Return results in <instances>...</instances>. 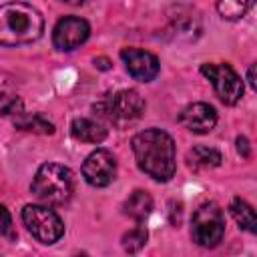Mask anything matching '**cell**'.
Segmentation results:
<instances>
[{
  "mask_svg": "<svg viewBox=\"0 0 257 257\" xmlns=\"http://www.w3.org/2000/svg\"><path fill=\"white\" fill-rule=\"evenodd\" d=\"M22 110V100L16 94L0 92V114L2 116H14Z\"/></svg>",
  "mask_w": 257,
  "mask_h": 257,
  "instance_id": "obj_20",
  "label": "cell"
},
{
  "mask_svg": "<svg viewBox=\"0 0 257 257\" xmlns=\"http://www.w3.org/2000/svg\"><path fill=\"white\" fill-rule=\"evenodd\" d=\"M92 110L94 114H98V118H104L106 122H112V124L131 122L141 118V114L145 112V100L137 90L124 88L94 102Z\"/></svg>",
  "mask_w": 257,
  "mask_h": 257,
  "instance_id": "obj_4",
  "label": "cell"
},
{
  "mask_svg": "<svg viewBox=\"0 0 257 257\" xmlns=\"http://www.w3.org/2000/svg\"><path fill=\"white\" fill-rule=\"evenodd\" d=\"M58 2H64V4H70V6H84L88 0H58Z\"/></svg>",
  "mask_w": 257,
  "mask_h": 257,
  "instance_id": "obj_25",
  "label": "cell"
},
{
  "mask_svg": "<svg viewBox=\"0 0 257 257\" xmlns=\"http://www.w3.org/2000/svg\"><path fill=\"white\" fill-rule=\"evenodd\" d=\"M179 122L195 135H207L217 124V110L207 102H193L181 110Z\"/></svg>",
  "mask_w": 257,
  "mask_h": 257,
  "instance_id": "obj_11",
  "label": "cell"
},
{
  "mask_svg": "<svg viewBox=\"0 0 257 257\" xmlns=\"http://www.w3.org/2000/svg\"><path fill=\"white\" fill-rule=\"evenodd\" d=\"M70 133L76 141L80 143H92L98 145L106 139V128L102 122L94 120V118H86V116H78L72 120L70 124Z\"/></svg>",
  "mask_w": 257,
  "mask_h": 257,
  "instance_id": "obj_12",
  "label": "cell"
},
{
  "mask_svg": "<svg viewBox=\"0 0 257 257\" xmlns=\"http://www.w3.org/2000/svg\"><path fill=\"white\" fill-rule=\"evenodd\" d=\"M133 153L139 169L159 183L173 179L177 171L175 141L169 133L161 128H145L137 133L131 141Z\"/></svg>",
  "mask_w": 257,
  "mask_h": 257,
  "instance_id": "obj_1",
  "label": "cell"
},
{
  "mask_svg": "<svg viewBox=\"0 0 257 257\" xmlns=\"http://www.w3.org/2000/svg\"><path fill=\"white\" fill-rule=\"evenodd\" d=\"M171 28L173 32L177 34V38H185V40H191L195 36H199L201 32V20L197 14L193 12H183V8L177 10L175 16H171Z\"/></svg>",
  "mask_w": 257,
  "mask_h": 257,
  "instance_id": "obj_15",
  "label": "cell"
},
{
  "mask_svg": "<svg viewBox=\"0 0 257 257\" xmlns=\"http://www.w3.org/2000/svg\"><path fill=\"white\" fill-rule=\"evenodd\" d=\"M229 211H231V215H233V219L237 221V225L241 227V229H245V231H249V233H255L257 231V221H255V211H253V207L245 201V199H241V197H235L233 201H231V205H229Z\"/></svg>",
  "mask_w": 257,
  "mask_h": 257,
  "instance_id": "obj_17",
  "label": "cell"
},
{
  "mask_svg": "<svg viewBox=\"0 0 257 257\" xmlns=\"http://www.w3.org/2000/svg\"><path fill=\"white\" fill-rule=\"evenodd\" d=\"M201 72L211 80L217 96L225 104H237L243 96V80L227 62H205L201 64Z\"/></svg>",
  "mask_w": 257,
  "mask_h": 257,
  "instance_id": "obj_7",
  "label": "cell"
},
{
  "mask_svg": "<svg viewBox=\"0 0 257 257\" xmlns=\"http://www.w3.org/2000/svg\"><path fill=\"white\" fill-rule=\"evenodd\" d=\"M255 0H217V12L225 20H239L243 18Z\"/></svg>",
  "mask_w": 257,
  "mask_h": 257,
  "instance_id": "obj_18",
  "label": "cell"
},
{
  "mask_svg": "<svg viewBox=\"0 0 257 257\" xmlns=\"http://www.w3.org/2000/svg\"><path fill=\"white\" fill-rule=\"evenodd\" d=\"M151 211H153V197L143 189H137L122 205V213L137 223H143L151 215Z\"/></svg>",
  "mask_w": 257,
  "mask_h": 257,
  "instance_id": "obj_13",
  "label": "cell"
},
{
  "mask_svg": "<svg viewBox=\"0 0 257 257\" xmlns=\"http://www.w3.org/2000/svg\"><path fill=\"white\" fill-rule=\"evenodd\" d=\"M225 235V215L223 209L209 201L199 205V209L193 213L191 221V237L199 247L213 249L223 241Z\"/></svg>",
  "mask_w": 257,
  "mask_h": 257,
  "instance_id": "obj_5",
  "label": "cell"
},
{
  "mask_svg": "<svg viewBox=\"0 0 257 257\" xmlns=\"http://www.w3.org/2000/svg\"><path fill=\"white\" fill-rule=\"evenodd\" d=\"M22 223L28 233L44 245H54L64 235L62 219L46 205H26L22 209Z\"/></svg>",
  "mask_w": 257,
  "mask_h": 257,
  "instance_id": "obj_6",
  "label": "cell"
},
{
  "mask_svg": "<svg viewBox=\"0 0 257 257\" xmlns=\"http://www.w3.org/2000/svg\"><path fill=\"white\" fill-rule=\"evenodd\" d=\"M44 32L42 14L26 2H6L0 6V44L20 46L38 40Z\"/></svg>",
  "mask_w": 257,
  "mask_h": 257,
  "instance_id": "obj_2",
  "label": "cell"
},
{
  "mask_svg": "<svg viewBox=\"0 0 257 257\" xmlns=\"http://www.w3.org/2000/svg\"><path fill=\"white\" fill-rule=\"evenodd\" d=\"M116 175V159L108 149L92 151L82 163V177L90 187H106Z\"/></svg>",
  "mask_w": 257,
  "mask_h": 257,
  "instance_id": "obj_9",
  "label": "cell"
},
{
  "mask_svg": "<svg viewBox=\"0 0 257 257\" xmlns=\"http://www.w3.org/2000/svg\"><path fill=\"white\" fill-rule=\"evenodd\" d=\"M94 66H96V68H100V70H108V68H110V60H108V58H104V56L94 58Z\"/></svg>",
  "mask_w": 257,
  "mask_h": 257,
  "instance_id": "obj_23",
  "label": "cell"
},
{
  "mask_svg": "<svg viewBox=\"0 0 257 257\" xmlns=\"http://www.w3.org/2000/svg\"><path fill=\"white\" fill-rule=\"evenodd\" d=\"M237 153H239L243 159H247V157L251 155V147H249V141H247L245 137H237Z\"/></svg>",
  "mask_w": 257,
  "mask_h": 257,
  "instance_id": "obj_22",
  "label": "cell"
},
{
  "mask_svg": "<svg viewBox=\"0 0 257 257\" xmlns=\"http://www.w3.org/2000/svg\"><path fill=\"white\" fill-rule=\"evenodd\" d=\"M147 239H149V233H147L145 225L137 223V227H133L131 231H126L122 235V249L126 253H139L147 245Z\"/></svg>",
  "mask_w": 257,
  "mask_h": 257,
  "instance_id": "obj_19",
  "label": "cell"
},
{
  "mask_svg": "<svg viewBox=\"0 0 257 257\" xmlns=\"http://www.w3.org/2000/svg\"><path fill=\"white\" fill-rule=\"evenodd\" d=\"M14 126L20 131H26V133H34V135H52L54 133V124L38 112L28 114V112L20 110L18 114H14Z\"/></svg>",
  "mask_w": 257,
  "mask_h": 257,
  "instance_id": "obj_16",
  "label": "cell"
},
{
  "mask_svg": "<svg viewBox=\"0 0 257 257\" xmlns=\"http://www.w3.org/2000/svg\"><path fill=\"white\" fill-rule=\"evenodd\" d=\"M120 58H122L128 74L141 82H151L161 70L159 58L153 52L143 50V48H122Z\"/></svg>",
  "mask_w": 257,
  "mask_h": 257,
  "instance_id": "obj_10",
  "label": "cell"
},
{
  "mask_svg": "<svg viewBox=\"0 0 257 257\" xmlns=\"http://www.w3.org/2000/svg\"><path fill=\"white\" fill-rule=\"evenodd\" d=\"M30 191L46 205H64L74 191L72 171L58 163H46L36 171Z\"/></svg>",
  "mask_w": 257,
  "mask_h": 257,
  "instance_id": "obj_3",
  "label": "cell"
},
{
  "mask_svg": "<svg viewBox=\"0 0 257 257\" xmlns=\"http://www.w3.org/2000/svg\"><path fill=\"white\" fill-rule=\"evenodd\" d=\"M247 80H249L251 88H255V86H257V84H255V64H251V66H249V72H247Z\"/></svg>",
  "mask_w": 257,
  "mask_h": 257,
  "instance_id": "obj_24",
  "label": "cell"
},
{
  "mask_svg": "<svg viewBox=\"0 0 257 257\" xmlns=\"http://www.w3.org/2000/svg\"><path fill=\"white\" fill-rule=\"evenodd\" d=\"M90 36V24L80 16H64L56 22L52 32V44L56 50L70 52L86 42Z\"/></svg>",
  "mask_w": 257,
  "mask_h": 257,
  "instance_id": "obj_8",
  "label": "cell"
},
{
  "mask_svg": "<svg viewBox=\"0 0 257 257\" xmlns=\"http://www.w3.org/2000/svg\"><path fill=\"white\" fill-rule=\"evenodd\" d=\"M187 165L195 171H205V169H215L221 165V153L213 147H193L187 153Z\"/></svg>",
  "mask_w": 257,
  "mask_h": 257,
  "instance_id": "obj_14",
  "label": "cell"
},
{
  "mask_svg": "<svg viewBox=\"0 0 257 257\" xmlns=\"http://www.w3.org/2000/svg\"><path fill=\"white\" fill-rule=\"evenodd\" d=\"M0 235L8 237V239H14V227H12V217L8 213V209L0 203Z\"/></svg>",
  "mask_w": 257,
  "mask_h": 257,
  "instance_id": "obj_21",
  "label": "cell"
}]
</instances>
